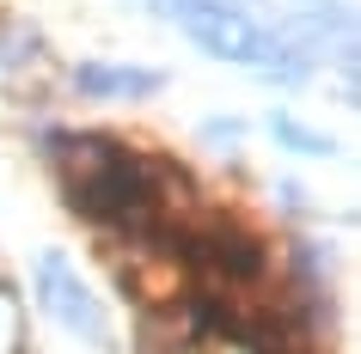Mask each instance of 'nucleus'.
I'll list each match as a JSON object with an SVG mask.
<instances>
[{"label":"nucleus","mask_w":361,"mask_h":354,"mask_svg":"<svg viewBox=\"0 0 361 354\" xmlns=\"http://www.w3.org/2000/svg\"><path fill=\"white\" fill-rule=\"evenodd\" d=\"M74 86L86 98H141V92H159L166 74L159 68H74Z\"/></svg>","instance_id":"nucleus-5"},{"label":"nucleus","mask_w":361,"mask_h":354,"mask_svg":"<svg viewBox=\"0 0 361 354\" xmlns=\"http://www.w3.org/2000/svg\"><path fill=\"white\" fill-rule=\"evenodd\" d=\"M49 159L61 171V189H68L74 214L116 226V232H135V239L166 226L171 184H184V171L135 153L129 141H111V134H56Z\"/></svg>","instance_id":"nucleus-1"},{"label":"nucleus","mask_w":361,"mask_h":354,"mask_svg":"<svg viewBox=\"0 0 361 354\" xmlns=\"http://www.w3.org/2000/svg\"><path fill=\"white\" fill-rule=\"evenodd\" d=\"M37 287H43V305H49V312H56L68 330H80L86 342H104V336H111V317H104V305H98L92 287L74 275V263H68V257H56V251H49V257L37 263Z\"/></svg>","instance_id":"nucleus-4"},{"label":"nucleus","mask_w":361,"mask_h":354,"mask_svg":"<svg viewBox=\"0 0 361 354\" xmlns=\"http://www.w3.org/2000/svg\"><path fill=\"white\" fill-rule=\"evenodd\" d=\"M276 134H288L300 153H331V141L324 134H312V129H300V122H288V116H276Z\"/></svg>","instance_id":"nucleus-6"},{"label":"nucleus","mask_w":361,"mask_h":354,"mask_svg":"<svg viewBox=\"0 0 361 354\" xmlns=\"http://www.w3.org/2000/svg\"><path fill=\"white\" fill-rule=\"evenodd\" d=\"M153 6H159L178 31H190V37L202 43L209 56H221V61H239L251 74H276V80L312 74V56H306L288 31L264 25L245 0H153Z\"/></svg>","instance_id":"nucleus-2"},{"label":"nucleus","mask_w":361,"mask_h":354,"mask_svg":"<svg viewBox=\"0 0 361 354\" xmlns=\"http://www.w3.org/2000/svg\"><path fill=\"white\" fill-rule=\"evenodd\" d=\"M171 251L190 263L202 281H214V287H251V281L269 275V251L251 239V232L227 226V220L190 226V232H171Z\"/></svg>","instance_id":"nucleus-3"}]
</instances>
